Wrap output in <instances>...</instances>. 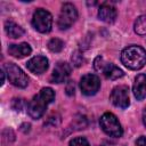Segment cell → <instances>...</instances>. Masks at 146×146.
<instances>
[{
  "instance_id": "cell-21",
  "label": "cell",
  "mask_w": 146,
  "mask_h": 146,
  "mask_svg": "<svg viewBox=\"0 0 146 146\" xmlns=\"http://www.w3.org/2000/svg\"><path fill=\"white\" fill-rule=\"evenodd\" d=\"M74 91H75V86H74L73 81H68L67 84H66V94L68 96H73Z\"/></svg>"
},
{
  "instance_id": "cell-8",
  "label": "cell",
  "mask_w": 146,
  "mask_h": 146,
  "mask_svg": "<svg viewBox=\"0 0 146 146\" xmlns=\"http://www.w3.org/2000/svg\"><path fill=\"white\" fill-rule=\"evenodd\" d=\"M110 99L112 104L119 108H127L130 105V98H129V88L127 86H116L113 88Z\"/></svg>"
},
{
  "instance_id": "cell-13",
  "label": "cell",
  "mask_w": 146,
  "mask_h": 146,
  "mask_svg": "<svg viewBox=\"0 0 146 146\" xmlns=\"http://www.w3.org/2000/svg\"><path fill=\"white\" fill-rule=\"evenodd\" d=\"M132 91L138 100H143L146 97V74H139L136 76Z\"/></svg>"
},
{
  "instance_id": "cell-1",
  "label": "cell",
  "mask_w": 146,
  "mask_h": 146,
  "mask_svg": "<svg viewBox=\"0 0 146 146\" xmlns=\"http://www.w3.org/2000/svg\"><path fill=\"white\" fill-rule=\"evenodd\" d=\"M54 99H55V91L49 87L42 88L29 103L27 105L29 115L34 120L40 119L44 114L47 106L50 103H52Z\"/></svg>"
},
{
  "instance_id": "cell-6",
  "label": "cell",
  "mask_w": 146,
  "mask_h": 146,
  "mask_svg": "<svg viewBox=\"0 0 146 146\" xmlns=\"http://www.w3.org/2000/svg\"><path fill=\"white\" fill-rule=\"evenodd\" d=\"M33 27L40 33H48L52 27V16L51 14L42 8H39L34 11L32 17Z\"/></svg>"
},
{
  "instance_id": "cell-10",
  "label": "cell",
  "mask_w": 146,
  "mask_h": 146,
  "mask_svg": "<svg viewBox=\"0 0 146 146\" xmlns=\"http://www.w3.org/2000/svg\"><path fill=\"white\" fill-rule=\"evenodd\" d=\"M72 72V67L68 63H65V62H59L52 73H51V76H50V81L52 83H63L66 81V79L70 76Z\"/></svg>"
},
{
  "instance_id": "cell-17",
  "label": "cell",
  "mask_w": 146,
  "mask_h": 146,
  "mask_svg": "<svg viewBox=\"0 0 146 146\" xmlns=\"http://www.w3.org/2000/svg\"><path fill=\"white\" fill-rule=\"evenodd\" d=\"M64 48V42L58 38H52L48 42V49L52 52H59Z\"/></svg>"
},
{
  "instance_id": "cell-9",
  "label": "cell",
  "mask_w": 146,
  "mask_h": 146,
  "mask_svg": "<svg viewBox=\"0 0 146 146\" xmlns=\"http://www.w3.org/2000/svg\"><path fill=\"white\" fill-rule=\"evenodd\" d=\"M100 88V80L96 74H86L80 80V89L86 96L95 95Z\"/></svg>"
},
{
  "instance_id": "cell-2",
  "label": "cell",
  "mask_w": 146,
  "mask_h": 146,
  "mask_svg": "<svg viewBox=\"0 0 146 146\" xmlns=\"http://www.w3.org/2000/svg\"><path fill=\"white\" fill-rule=\"evenodd\" d=\"M121 62L130 70H140L146 64V50L137 44L128 46L121 52Z\"/></svg>"
},
{
  "instance_id": "cell-16",
  "label": "cell",
  "mask_w": 146,
  "mask_h": 146,
  "mask_svg": "<svg viewBox=\"0 0 146 146\" xmlns=\"http://www.w3.org/2000/svg\"><path fill=\"white\" fill-rule=\"evenodd\" d=\"M133 30L138 35H146V15L139 16L136 19Z\"/></svg>"
},
{
  "instance_id": "cell-24",
  "label": "cell",
  "mask_w": 146,
  "mask_h": 146,
  "mask_svg": "<svg viewBox=\"0 0 146 146\" xmlns=\"http://www.w3.org/2000/svg\"><path fill=\"white\" fill-rule=\"evenodd\" d=\"M0 74H1V86H2V84H3V82H5V74H6V73H5V71H3V68H2V71H1V73H0Z\"/></svg>"
},
{
  "instance_id": "cell-20",
  "label": "cell",
  "mask_w": 146,
  "mask_h": 146,
  "mask_svg": "<svg viewBox=\"0 0 146 146\" xmlns=\"http://www.w3.org/2000/svg\"><path fill=\"white\" fill-rule=\"evenodd\" d=\"M71 59H72V63L74 64V66H76V67L81 66L82 63H83V57H82V55H81L80 51H74L72 54Z\"/></svg>"
},
{
  "instance_id": "cell-22",
  "label": "cell",
  "mask_w": 146,
  "mask_h": 146,
  "mask_svg": "<svg viewBox=\"0 0 146 146\" xmlns=\"http://www.w3.org/2000/svg\"><path fill=\"white\" fill-rule=\"evenodd\" d=\"M137 146H146V137L145 136H140L137 138V140L135 141Z\"/></svg>"
},
{
  "instance_id": "cell-3",
  "label": "cell",
  "mask_w": 146,
  "mask_h": 146,
  "mask_svg": "<svg viewBox=\"0 0 146 146\" xmlns=\"http://www.w3.org/2000/svg\"><path fill=\"white\" fill-rule=\"evenodd\" d=\"M99 124H100V128L103 129V131H104L106 135H108L110 137L119 138V137H121L122 133H123L122 127H121V124H120L117 117H116L113 113H110V112L104 113V114L100 116Z\"/></svg>"
},
{
  "instance_id": "cell-14",
  "label": "cell",
  "mask_w": 146,
  "mask_h": 146,
  "mask_svg": "<svg viewBox=\"0 0 146 146\" xmlns=\"http://www.w3.org/2000/svg\"><path fill=\"white\" fill-rule=\"evenodd\" d=\"M8 52H9V55H11L13 57L23 58V57L29 56V55L32 52V49H31V47H30L29 43L22 42V43H19V44H10V46L8 47Z\"/></svg>"
},
{
  "instance_id": "cell-19",
  "label": "cell",
  "mask_w": 146,
  "mask_h": 146,
  "mask_svg": "<svg viewBox=\"0 0 146 146\" xmlns=\"http://www.w3.org/2000/svg\"><path fill=\"white\" fill-rule=\"evenodd\" d=\"M25 105H26V103H25V100H24L23 98H14L13 102H11V107H13V110L18 111V112H21V111L25 107Z\"/></svg>"
},
{
  "instance_id": "cell-23",
  "label": "cell",
  "mask_w": 146,
  "mask_h": 146,
  "mask_svg": "<svg viewBox=\"0 0 146 146\" xmlns=\"http://www.w3.org/2000/svg\"><path fill=\"white\" fill-rule=\"evenodd\" d=\"M143 122H144V124L146 125V107H145L144 111H143Z\"/></svg>"
},
{
  "instance_id": "cell-4",
  "label": "cell",
  "mask_w": 146,
  "mask_h": 146,
  "mask_svg": "<svg viewBox=\"0 0 146 146\" xmlns=\"http://www.w3.org/2000/svg\"><path fill=\"white\" fill-rule=\"evenodd\" d=\"M3 71L7 74L9 82L18 88H25L29 84V78L23 72L21 67H18L14 63H7L3 66Z\"/></svg>"
},
{
  "instance_id": "cell-12",
  "label": "cell",
  "mask_w": 146,
  "mask_h": 146,
  "mask_svg": "<svg viewBox=\"0 0 146 146\" xmlns=\"http://www.w3.org/2000/svg\"><path fill=\"white\" fill-rule=\"evenodd\" d=\"M117 16L116 13V8L114 6H112L111 3H103L100 5L99 9H98V18L105 23H113L115 22Z\"/></svg>"
},
{
  "instance_id": "cell-18",
  "label": "cell",
  "mask_w": 146,
  "mask_h": 146,
  "mask_svg": "<svg viewBox=\"0 0 146 146\" xmlns=\"http://www.w3.org/2000/svg\"><path fill=\"white\" fill-rule=\"evenodd\" d=\"M70 146H90L89 141L84 137H75L70 140Z\"/></svg>"
},
{
  "instance_id": "cell-11",
  "label": "cell",
  "mask_w": 146,
  "mask_h": 146,
  "mask_svg": "<svg viewBox=\"0 0 146 146\" xmlns=\"http://www.w3.org/2000/svg\"><path fill=\"white\" fill-rule=\"evenodd\" d=\"M26 67L33 74H42L48 68V59L44 56H35L26 63Z\"/></svg>"
},
{
  "instance_id": "cell-5",
  "label": "cell",
  "mask_w": 146,
  "mask_h": 146,
  "mask_svg": "<svg viewBox=\"0 0 146 146\" xmlns=\"http://www.w3.org/2000/svg\"><path fill=\"white\" fill-rule=\"evenodd\" d=\"M94 67L96 71L102 72L106 79L117 80L124 75L123 71L112 63H107L102 56H97L94 60Z\"/></svg>"
},
{
  "instance_id": "cell-15",
  "label": "cell",
  "mask_w": 146,
  "mask_h": 146,
  "mask_svg": "<svg viewBox=\"0 0 146 146\" xmlns=\"http://www.w3.org/2000/svg\"><path fill=\"white\" fill-rule=\"evenodd\" d=\"M5 31H6L7 35L9 38H13V39L21 38L25 33L24 29L21 25H18L17 23H15L14 21H6V23H5Z\"/></svg>"
},
{
  "instance_id": "cell-7",
  "label": "cell",
  "mask_w": 146,
  "mask_h": 146,
  "mask_svg": "<svg viewBox=\"0 0 146 146\" xmlns=\"http://www.w3.org/2000/svg\"><path fill=\"white\" fill-rule=\"evenodd\" d=\"M76 18H78L76 8L72 3L66 2L62 6V9H60V13L58 16V21H57V25L60 30L70 29L74 24Z\"/></svg>"
}]
</instances>
